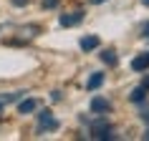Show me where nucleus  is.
Returning <instances> with one entry per match:
<instances>
[{"label": "nucleus", "mask_w": 149, "mask_h": 141, "mask_svg": "<svg viewBox=\"0 0 149 141\" xmlns=\"http://www.w3.org/2000/svg\"><path fill=\"white\" fill-rule=\"evenodd\" d=\"M58 129V121L53 118L51 111H40L38 113V133H46V131H53Z\"/></svg>", "instance_id": "f257e3e1"}, {"label": "nucleus", "mask_w": 149, "mask_h": 141, "mask_svg": "<svg viewBox=\"0 0 149 141\" xmlns=\"http://www.w3.org/2000/svg\"><path fill=\"white\" fill-rule=\"evenodd\" d=\"M91 136H94V139H114L111 124H106V121H96V124L91 126Z\"/></svg>", "instance_id": "f03ea898"}, {"label": "nucleus", "mask_w": 149, "mask_h": 141, "mask_svg": "<svg viewBox=\"0 0 149 141\" xmlns=\"http://www.w3.org/2000/svg\"><path fill=\"white\" fill-rule=\"evenodd\" d=\"M81 20H84V13H81V10H73V13L61 15V20H58V23H61L63 28H71V25H79Z\"/></svg>", "instance_id": "7ed1b4c3"}, {"label": "nucleus", "mask_w": 149, "mask_h": 141, "mask_svg": "<svg viewBox=\"0 0 149 141\" xmlns=\"http://www.w3.org/2000/svg\"><path fill=\"white\" fill-rule=\"evenodd\" d=\"M91 111H94V113H109L111 103L106 101V98H101V96H96V98H91Z\"/></svg>", "instance_id": "20e7f679"}, {"label": "nucleus", "mask_w": 149, "mask_h": 141, "mask_svg": "<svg viewBox=\"0 0 149 141\" xmlns=\"http://www.w3.org/2000/svg\"><path fill=\"white\" fill-rule=\"evenodd\" d=\"M23 93H25V91H13V93H0V111L5 109L8 103H15V101H20V98H23Z\"/></svg>", "instance_id": "39448f33"}, {"label": "nucleus", "mask_w": 149, "mask_h": 141, "mask_svg": "<svg viewBox=\"0 0 149 141\" xmlns=\"http://www.w3.org/2000/svg\"><path fill=\"white\" fill-rule=\"evenodd\" d=\"M99 48V35H86V38H81V50L84 53H91Z\"/></svg>", "instance_id": "423d86ee"}, {"label": "nucleus", "mask_w": 149, "mask_h": 141, "mask_svg": "<svg viewBox=\"0 0 149 141\" xmlns=\"http://www.w3.org/2000/svg\"><path fill=\"white\" fill-rule=\"evenodd\" d=\"M132 68L134 70H147L149 68V50H147V53H139L136 58H134V61H132Z\"/></svg>", "instance_id": "0eeeda50"}, {"label": "nucleus", "mask_w": 149, "mask_h": 141, "mask_svg": "<svg viewBox=\"0 0 149 141\" xmlns=\"http://www.w3.org/2000/svg\"><path fill=\"white\" fill-rule=\"evenodd\" d=\"M36 109H38V101L36 98H23V101L18 103V113H33Z\"/></svg>", "instance_id": "6e6552de"}, {"label": "nucleus", "mask_w": 149, "mask_h": 141, "mask_svg": "<svg viewBox=\"0 0 149 141\" xmlns=\"http://www.w3.org/2000/svg\"><path fill=\"white\" fill-rule=\"evenodd\" d=\"M104 78H106V76H104V73H94V76H91V78H88L86 88H88V91H96V88H99V86H101V83H104Z\"/></svg>", "instance_id": "1a4fd4ad"}, {"label": "nucleus", "mask_w": 149, "mask_h": 141, "mask_svg": "<svg viewBox=\"0 0 149 141\" xmlns=\"http://www.w3.org/2000/svg\"><path fill=\"white\" fill-rule=\"evenodd\" d=\"M144 96H147V88H144V86H136V88L132 91V96H129V101L139 103V101H144Z\"/></svg>", "instance_id": "9d476101"}, {"label": "nucleus", "mask_w": 149, "mask_h": 141, "mask_svg": "<svg viewBox=\"0 0 149 141\" xmlns=\"http://www.w3.org/2000/svg\"><path fill=\"white\" fill-rule=\"evenodd\" d=\"M101 61L106 63V66H116V53H114L111 48H106V50H101Z\"/></svg>", "instance_id": "9b49d317"}, {"label": "nucleus", "mask_w": 149, "mask_h": 141, "mask_svg": "<svg viewBox=\"0 0 149 141\" xmlns=\"http://www.w3.org/2000/svg\"><path fill=\"white\" fill-rule=\"evenodd\" d=\"M141 35H144V38H149V20L141 25Z\"/></svg>", "instance_id": "f8f14e48"}, {"label": "nucleus", "mask_w": 149, "mask_h": 141, "mask_svg": "<svg viewBox=\"0 0 149 141\" xmlns=\"http://www.w3.org/2000/svg\"><path fill=\"white\" fill-rule=\"evenodd\" d=\"M13 5H18V8H23V5H28V0H10Z\"/></svg>", "instance_id": "ddd939ff"}, {"label": "nucleus", "mask_w": 149, "mask_h": 141, "mask_svg": "<svg viewBox=\"0 0 149 141\" xmlns=\"http://www.w3.org/2000/svg\"><path fill=\"white\" fill-rule=\"evenodd\" d=\"M139 86H144V88H147V91H149V76H144V81H141Z\"/></svg>", "instance_id": "4468645a"}, {"label": "nucleus", "mask_w": 149, "mask_h": 141, "mask_svg": "<svg viewBox=\"0 0 149 141\" xmlns=\"http://www.w3.org/2000/svg\"><path fill=\"white\" fill-rule=\"evenodd\" d=\"M141 118H144V121L149 124V111H144V116H141Z\"/></svg>", "instance_id": "2eb2a0df"}, {"label": "nucleus", "mask_w": 149, "mask_h": 141, "mask_svg": "<svg viewBox=\"0 0 149 141\" xmlns=\"http://www.w3.org/2000/svg\"><path fill=\"white\" fill-rule=\"evenodd\" d=\"M144 139H147V141H149V129H147V131H144Z\"/></svg>", "instance_id": "dca6fc26"}, {"label": "nucleus", "mask_w": 149, "mask_h": 141, "mask_svg": "<svg viewBox=\"0 0 149 141\" xmlns=\"http://www.w3.org/2000/svg\"><path fill=\"white\" fill-rule=\"evenodd\" d=\"M91 3H104V0H91Z\"/></svg>", "instance_id": "f3484780"}, {"label": "nucleus", "mask_w": 149, "mask_h": 141, "mask_svg": "<svg viewBox=\"0 0 149 141\" xmlns=\"http://www.w3.org/2000/svg\"><path fill=\"white\" fill-rule=\"evenodd\" d=\"M141 3H144V5H149V0H141Z\"/></svg>", "instance_id": "a211bd4d"}]
</instances>
